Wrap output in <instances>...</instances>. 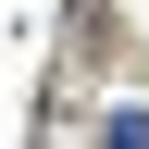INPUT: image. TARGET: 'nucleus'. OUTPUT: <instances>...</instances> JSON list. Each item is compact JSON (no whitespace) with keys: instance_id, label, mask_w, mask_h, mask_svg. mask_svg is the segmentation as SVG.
Returning <instances> with one entry per match:
<instances>
[{"instance_id":"obj_1","label":"nucleus","mask_w":149,"mask_h":149,"mask_svg":"<svg viewBox=\"0 0 149 149\" xmlns=\"http://www.w3.org/2000/svg\"><path fill=\"white\" fill-rule=\"evenodd\" d=\"M100 149H149V112H112V124H100Z\"/></svg>"}]
</instances>
